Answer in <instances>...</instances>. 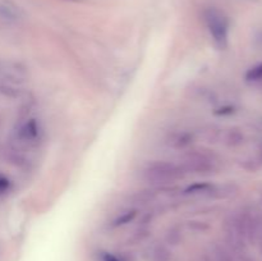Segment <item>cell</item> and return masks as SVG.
Listing matches in <instances>:
<instances>
[{
	"instance_id": "8992f818",
	"label": "cell",
	"mask_w": 262,
	"mask_h": 261,
	"mask_svg": "<svg viewBox=\"0 0 262 261\" xmlns=\"http://www.w3.org/2000/svg\"><path fill=\"white\" fill-rule=\"evenodd\" d=\"M212 258L215 261H235L233 253L225 246L215 245L212 248Z\"/></svg>"
},
{
	"instance_id": "4fadbf2b",
	"label": "cell",
	"mask_w": 262,
	"mask_h": 261,
	"mask_svg": "<svg viewBox=\"0 0 262 261\" xmlns=\"http://www.w3.org/2000/svg\"><path fill=\"white\" fill-rule=\"evenodd\" d=\"M10 187V181L4 176H0V194L7 192Z\"/></svg>"
},
{
	"instance_id": "6da1fadb",
	"label": "cell",
	"mask_w": 262,
	"mask_h": 261,
	"mask_svg": "<svg viewBox=\"0 0 262 261\" xmlns=\"http://www.w3.org/2000/svg\"><path fill=\"white\" fill-rule=\"evenodd\" d=\"M146 182L154 186H166L183 177V169L169 161H155L148 164L143 173Z\"/></svg>"
},
{
	"instance_id": "5b68a950",
	"label": "cell",
	"mask_w": 262,
	"mask_h": 261,
	"mask_svg": "<svg viewBox=\"0 0 262 261\" xmlns=\"http://www.w3.org/2000/svg\"><path fill=\"white\" fill-rule=\"evenodd\" d=\"M38 132H40V128H38L37 122L35 119H30L20 128L19 136L25 141H33L37 138Z\"/></svg>"
},
{
	"instance_id": "277c9868",
	"label": "cell",
	"mask_w": 262,
	"mask_h": 261,
	"mask_svg": "<svg viewBox=\"0 0 262 261\" xmlns=\"http://www.w3.org/2000/svg\"><path fill=\"white\" fill-rule=\"evenodd\" d=\"M0 17L7 22H18L22 18V10L12 2H0Z\"/></svg>"
},
{
	"instance_id": "7a4b0ae2",
	"label": "cell",
	"mask_w": 262,
	"mask_h": 261,
	"mask_svg": "<svg viewBox=\"0 0 262 261\" xmlns=\"http://www.w3.org/2000/svg\"><path fill=\"white\" fill-rule=\"evenodd\" d=\"M205 19L215 42L220 48H224L228 42V28H229L227 17L220 10L211 8L205 13Z\"/></svg>"
},
{
	"instance_id": "3957f363",
	"label": "cell",
	"mask_w": 262,
	"mask_h": 261,
	"mask_svg": "<svg viewBox=\"0 0 262 261\" xmlns=\"http://www.w3.org/2000/svg\"><path fill=\"white\" fill-rule=\"evenodd\" d=\"M186 168L193 173L206 174L214 169V163L207 155L193 153L186 158Z\"/></svg>"
},
{
	"instance_id": "ba28073f",
	"label": "cell",
	"mask_w": 262,
	"mask_h": 261,
	"mask_svg": "<svg viewBox=\"0 0 262 261\" xmlns=\"http://www.w3.org/2000/svg\"><path fill=\"white\" fill-rule=\"evenodd\" d=\"M246 79L250 82L262 81V63L252 67V68L247 72V74H246Z\"/></svg>"
},
{
	"instance_id": "30bf717a",
	"label": "cell",
	"mask_w": 262,
	"mask_h": 261,
	"mask_svg": "<svg viewBox=\"0 0 262 261\" xmlns=\"http://www.w3.org/2000/svg\"><path fill=\"white\" fill-rule=\"evenodd\" d=\"M136 214H137V212H136L135 210H132V211H127V212H124V214L120 215V216L118 217L117 220H115V222H114V225H115V227H119V225L128 224V223H130V222H132L133 219H135Z\"/></svg>"
},
{
	"instance_id": "7c38bea8",
	"label": "cell",
	"mask_w": 262,
	"mask_h": 261,
	"mask_svg": "<svg viewBox=\"0 0 262 261\" xmlns=\"http://www.w3.org/2000/svg\"><path fill=\"white\" fill-rule=\"evenodd\" d=\"M181 238L182 234L178 232V228H173V229H170V232L168 233V242L170 243V245H178Z\"/></svg>"
},
{
	"instance_id": "8fae6325",
	"label": "cell",
	"mask_w": 262,
	"mask_h": 261,
	"mask_svg": "<svg viewBox=\"0 0 262 261\" xmlns=\"http://www.w3.org/2000/svg\"><path fill=\"white\" fill-rule=\"evenodd\" d=\"M209 188L210 184L207 183H194L186 189V193H197V192H204Z\"/></svg>"
},
{
	"instance_id": "5bb4252c",
	"label": "cell",
	"mask_w": 262,
	"mask_h": 261,
	"mask_svg": "<svg viewBox=\"0 0 262 261\" xmlns=\"http://www.w3.org/2000/svg\"><path fill=\"white\" fill-rule=\"evenodd\" d=\"M101 260L102 261H123L122 258H119L118 256L113 255V253H109V252H104L101 256Z\"/></svg>"
},
{
	"instance_id": "9c48e42d",
	"label": "cell",
	"mask_w": 262,
	"mask_h": 261,
	"mask_svg": "<svg viewBox=\"0 0 262 261\" xmlns=\"http://www.w3.org/2000/svg\"><path fill=\"white\" fill-rule=\"evenodd\" d=\"M170 260V252L165 246H159L154 253V261H169Z\"/></svg>"
},
{
	"instance_id": "52a82bcc",
	"label": "cell",
	"mask_w": 262,
	"mask_h": 261,
	"mask_svg": "<svg viewBox=\"0 0 262 261\" xmlns=\"http://www.w3.org/2000/svg\"><path fill=\"white\" fill-rule=\"evenodd\" d=\"M227 141H228V145L230 146H237L239 143H242L243 141V133L241 132L239 129L234 128V129H230L229 133L227 136Z\"/></svg>"
}]
</instances>
